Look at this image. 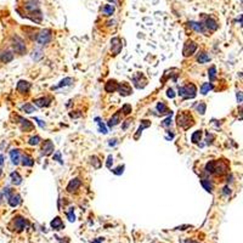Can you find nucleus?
Masks as SVG:
<instances>
[{
    "label": "nucleus",
    "mask_w": 243,
    "mask_h": 243,
    "mask_svg": "<svg viewBox=\"0 0 243 243\" xmlns=\"http://www.w3.org/2000/svg\"><path fill=\"white\" fill-rule=\"evenodd\" d=\"M50 225H51V227L55 229V230H61V229H63V226H64L63 223H62V220H61V218H59V216L55 218L54 220L51 221Z\"/></svg>",
    "instance_id": "nucleus-20"
},
{
    "label": "nucleus",
    "mask_w": 243,
    "mask_h": 243,
    "mask_svg": "<svg viewBox=\"0 0 243 243\" xmlns=\"http://www.w3.org/2000/svg\"><path fill=\"white\" fill-rule=\"evenodd\" d=\"M117 90L119 91V94H120L122 96H128V95H130V94L133 93V90H131V86L129 85L128 83H125V82H123V83L118 84Z\"/></svg>",
    "instance_id": "nucleus-9"
},
{
    "label": "nucleus",
    "mask_w": 243,
    "mask_h": 243,
    "mask_svg": "<svg viewBox=\"0 0 243 243\" xmlns=\"http://www.w3.org/2000/svg\"><path fill=\"white\" fill-rule=\"evenodd\" d=\"M101 12L105 16H111V15H113V12H114V7H113V5H105L101 9Z\"/></svg>",
    "instance_id": "nucleus-25"
},
{
    "label": "nucleus",
    "mask_w": 243,
    "mask_h": 243,
    "mask_svg": "<svg viewBox=\"0 0 243 243\" xmlns=\"http://www.w3.org/2000/svg\"><path fill=\"white\" fill-rule=\"evenodd\" d=\"M167 95H168V97H170V99H174V97H175V93H174V90L172 88L167 90Z\"/></svg>",
    "instance_id": "nucleus-43"
},
{
    "label": "nucleus",
    "mask_w": 243,
    "mask_h": 243,
    "mask_svg": "<svg viewBox=\"0 0 243 243\" xmlns=\"http://www.w3.org/2000/svg\"><path fill=\"white\" fill-rule=\"evenodd\" d=\"M80 116H82V113H69V117H72V118H78Z\"/></svg>",
    "instance_id": "nucleus-46"
},
{
    "label": "nucleus",
    "mask_w": 243,
    "mask_h": 243,
    "mask_svg": "<svg viewBox=\"0 0 243 243\" xmlns=\"http://www.w3.org/2000/svg\"><path fill=\"white\" fill-rule=\"evenodd\" d=\"M17 119L20 120L18 123L21 124V129L23 131H30L32 129H33V124H32L28 119H24L22 117H17Z\"/></svg>",
    "instance_id": "nucleus-12"
},
{
    "label": "nucleus",
    "mask_w": 243,
    "mask_h": 243,
    "mask_svg": "<svg viewBox=\"0 0 243 243\" xmlns=\"http://www.w3.org/2000/svg\"><path fill=\"white\" fill-rule=\"evenodd\" d=\"M202 139V130H197V131H194L191 136V141L192 143H198Z\"/></svg>",
    "instance_id": "nucleus-27"
},
{
    "label": "nucleus",
    "mask_w": 243,
    "mask_h": 243,
    "mask_svg": "<svg viewBox=\"0 0 243 243\" xmlns=\"http://www.w3.org/2000/svg\"><path fill=\"white\" fill-rule=\"evenodd\" d=\"M201 184H202V186L206 189V191H208V192H212L213 191V185H212V182H210L209 180H207V179H202L201 180Z\"/></svg>",
    "instance_id": "nucleus-29"
},
{
    "label": "nucleus",
    "mask_w": 243,
    "mask_h": 243,
    "mask_svg": "<svg viewBox=\"0 0 243 243\" xmlns=\"http://www.w3.org/2000/svg\"><path fill=\"white\" fill-rule=\"evenodd\" d=\"M51 38H52V32L50 29H44L38 34L37 43L40 45H46L47 43L51 42Z\"/></svg>",
    "instance_id": "nucleus-3"
},
{
    "label": "nucleus",
    "mask_w": 243,
    "mask_h": 243,
    "mask_svg": "<svg viewBox=\"0 0 243 243\" xmlns=\"http://www.w3.org/2000/svg\"><path fill=\"white\" fill-rule=\"evenodd\" d=\"M3 164H4V156L0 155V167H1Z\"/></svg>",
    "instance_id": "nucleus-49"
},
{
    "label": "nucleus",
    "mask_w": 243,
    "mask_h": 243,
    "mask_svg": "<svg viewBox=\"0 0 243 243\" xmlns=\"http://www.w3.org/2000/svg\"><path fill=\"white\" fill-rule=\"evenodd\" d=\"M197 47H198V45H197V43H194V42H187L185 44V46H184V50H182V55L185 56V57H187V56H191V55H193L194 54V51L197 50Z\"/></svg>",
    "instance_id": "nucleus-6"
},
{
    "label": "nucleus",
    "mask_w": 243,
    "mask_h": 243,
    "mask_svg": "<svg viewBox=\"0 0 243 243\" xmlns=\"http://www.w3.org/2000/svg\"><path fill=\"white\" fill-rule=\"evenodd\" d=\"M109 1H113V0H109Z\"/></svg>",
    "instance_id": "nucleus-56"
},
{
    "label": "nucleus",
    "mask_w": 243,
    "mask_h": 243,
    "mask_svg": "<svg viewBox=\"0 0 243 243\" xmlns=\"http://www.w3.org/2000/svg\"><path fill=\"white\" fill-rule=\"evenodd\" d=\"M22 164H23V167H33L34 165V160H33V158H32L30 156L24 155L22 157Z\"/></svg>",
    "instance_id": "nucleus-24"
},
{
    "label": "nucleus",
    "mask_w": 243,
    "mask_h": 243,
    "mask_svg": "<svg viewBox=\"0 0 243 243\" xmlns=\"http://www.w3.org/2000/svg\"><path fill=\"white\" fill-rule=\"evenodd\" d=\"M187 24H189V27L192 28L193 30L201 32V33H204V28H203V26H202V23H199V22H194V21H190Z\"/></svg>",
    "instance_id": "nucleus-19"
},
{
    "label": "nucleus",
    "mask_w": 243,
    "mask_h": 243,
    "mask_svg": "<svg viewBox=\"0 0 243 243\" xmlns=\"http://www.w3.org/2000/svg\"><path fill=\"white\" fill-rule=\"evenodd\" d=\"M90 160H91V164L96 168V169H99L100 167H101V162H100V159L97 158V157H95V156H93L91 158H90Z\"/></svg>",
    "instance_id": "nucleus-37"
},
{
    "label": "nucleus",
    "mask_w": 243,
    "mask_h": 243,
    "mask_svg": "<svg viewBox=\"0 0 243 243\" xmlns=\"http://www.w3.org/2000/svg\"><path fill=\"white\" fill-rule=\"evenodd\" d=\"M237 100H238V102H239V103L242 102V93H241V91H238V93H237Z\"/></svg>",
    "instance_id": "nucleus-47"
},
{
    "label": "nucleus",
    "mask_w": 243,
    "mask_h": 243,
    "mask_svg": "<svg viewBox=\"0 0 243 243\" xmlns=\"http://www.w3.org/2000/svg\"><path fill=\"white\" fill-rule=\"evenodd\" d=\"M30 89V84L26 80H20L17 83V91L21 94H27Z\"/></svg>",
    "instance_id": "nucleus-13"
},
{
    "label": "nucleus",
    "mask_w": 243,
    "mask_h": 243,
    "mask_svg": "<svg viewBox=\"0 0 243 243\" xmlns=\"http://www.w3.org/2000/svg\"><path fill=\"white\" fill-rule=\"evenodd\" d=\"M54 150H55L54 143L50 140L44 141V145H43V147H42V153H43L44 156H50L51 153L54 152Z\"/></svg>",
    "instance_id": "nucleus-10"
},
{
    "label": "nucleus",
    "mask_w": 243,
    "mask_h": 243,
    "mask_svg": "<svg viewBox=\"0 0 243 243\" xmlns=\"http://www.w3.org/2000/svg\"><path fill=\"white\" fill-rule=\"evenodd\" d=\"M60 243H69V239H68V238H64L63 241H62V239H60Z\"/></svg>",
    "instance_id": "nucleus-51"
},
{
    "label": "nucleus",
    "mask_w": 243,
    "mask_h": 243,
    "mask_svg": "<svg viewBox=\"0 0 243 243\" xmlns=\"http://www.w3.org/2000/svg\"><path fill=\"white\" fill-rule=\"evenodd\" d=\"M54 159L59 160L60 163H62V159H61V155H60V152H57V153H56V155H54Z\"/></svg>",
    "instance_id": "nucleus-45"
},
{
    "label": "nucleus",
    "mask_w": 243,
    "mask_h": 243,
    "mask_svg": "<svg viewBox=\"0 0 243 243\" xmlns=\"http://www.w3.org/2000/svg\"><path fill=\"white\" fill-rule=\"evenodd\" d=\"M114 145H116V139L109 140V146H114Z\"/></svg>",
    "instance_id": "nucleus-50"
},
{
    "label": "nucleus",
    "mask_w": 243,
    "mask_h": 243,
    "mask_svg": "<svg viewBox=\"0 0 243 243\" xmlns=\"http://www.w3.org/2000/svg\"><path fill=\"white\" fill-rule=\"evenodd\" d=\"M204 26H206L209 30H212V32H214V30H216V29L219 28L218 22H216L214 18H212V17H207V18H206V21H204Z\"/></svg>",
    "instance_id": "nucleus-14"
},
{
    "label": "nucleus",
    "mask_w": 243,
    "mask_h": 243,
    "mask_svg": "<svg viewBox=\"0 0 243 243\" xmlns=\"http://www.w3.org/2000/svg\"><path fill=\"white\" fill-rule=\"evenodd\" d=\"M196 93H197V88L194 84L190 83L187 85H185L182 88H179V94L181 97L184 99H193L194 96H196Z\"/></svg>",
    "instance_id": "nucleus-2"
},
{
    "label": "nucleus",
    "mask_w": 243,
    "mask_h": 243,
    "mask_svg": "<svg viewBox=\"0 0 243 243\" xmlns=\"http://www.w3.org/2000/svg\"><path fill=\"white\" fill-rule=\"evenodd\" d=\"M129 124H130V120H126V123L123 125V129H126V126H128Z\"/></svg>",
    "instance_id": "nucleus-52"
},
{
    "label": "nucleus",
    "mask_w": 243,
    "mask_h": 243,
    "mask_svg": "<svg viewBox=\"0 0 243 243\" xmlns=\"http://www.w3.org/2000/svg\"><path fill=\"white\" fill-rule=\"evenodd\" d=\"M131 111H133V107H131V105H124L123 107H122V111L120 112H123V114H125V116H128V114H130L131 113Z\"/></svg>",
    "instance_id": "nucleus-35"
},
{
    "label": "nucleus",
    "mask_w": 243,
    "mask_h": 243,
    "mask_svg": "<svg viewBox=\"0 0 243 243\" xmlns=\"http://www.w3.org/2000/svg\"><path fill=\"white\" fill-rule=\"evenodd\" d=\"M1 198H3V193H0V201H1Z\"/></svg>",
    "instance_id": "nucleus-55"
},
{
    "label": "nucleus",
    "mask_w": 243,
    "mask_h": 243,
    "mask_svg": "<svg viewBox=\"0 0 243 243\" xmlns=\"http://www.w3.org/2000/svg\"><path fill=\"white\" fill-rule=\"evenodd\" d=\"M80 185H82V181H80V179H78V177H74V179H72L69 181V184L67 185V191L68 192H76L80 187Z\"/></svg>",
    "instance_id": "nucleus-11"
},
{
    "label": "nucleus",
    "mask_w": 243,
    "mask_h": 243,
    "mask_svg": "<svg viewBox=\"0 0 243 243\" xmlns=\"http://www.w3.org/2000/svg\"><path fill=\"white\" fill-rule=\"evenodd\" d=\"M12 224H13V230L18 231V232L23 231V230L28 226L27 219H24V218H22V216H16V218H13Z\"/></svg>",
    "instance_id": "nucleus-5"
},
{
    "label": "nucleus",
    "mask_w": 243,
    "mask_h": 243,
    "mask_svg": "<svg viewBox=\"0 0 243 243\" xmlns=\"http://www.w3.org/2000/svg\"><path fill=\"white\" fill-rule=\"evenodd\" d=\"M0 59H1V61H3V62L7 63V62L12 61V59H13V54H12L10 50H6V51H4V52L1 54V56H0Z\"/></svg>",
    "instance_id": "nucleus-21"
},
{
    "label": "nucleus",
    "mask_w": 243,
    "mask_h": 243,
    "mask_svg": "<svg viewBox=\"0 0 243 243\" xmlns=\"http://www.w3.org/2000/svg\"><path fill=\"white\" fill-rule=\"evenodd\" d=\"M67 218H68L69 221H74L76 220V215H74V213H73V208H71V210H68V212H67Z\"/></svg>",
    "instance_id": "nucleus-40"
},
{
    "label": "nucleus",
    "mask_w": 243,
    "mask_h": 243,
    "mask_svg": "<svg viewBox=\"0 0 243 243\" xmlns=\"http://www.w3.org/2000/svg\"><path fill=\"white\" fill-rule=\"evenodd\" d=\"M208 61H210V57H209V55H207L206 52L199 54V56L197 57V62L198 63H206Z\"/></svg>",
    "instance_id": "nucleus-30"
},
{
    "label": "nucleus",
    "mask_w": 243,
    "mask_h": 243,
    "mask_svg": "<svg viewBox=\"0 0 243 243\" xmlns=\"http://www.w3.org/2000/svg\"><path fill=\"white\" fill-rule=\"evenodd\" d=\"M22 109L26 112V113H28V114H30V113H33V112H35V108H34V106H32L30 103H26L24 106L22 107Z\"/></svg>",
    "instance_id": "nucleus-33"
},
{
    "label": "nucleus",
    "mask_w": 243,
    "mask_h": 243,
    "mask_svg": "<svg viewBox=\"0 0 243 243\" xmlns=\"http://www.w3.org/2000/svg\"><path fill=\"white\" fill-rule=\"evenodd\" d=\"M213 89V84L212 83H204V84H202V86H201V94H203V95H206V94H208L210 90Z\"/></svg>",
    "instance_id": "nucleus-28"
},
{
    "label": "nucleus",
    "mask_w": 243,
    "mask_h": 243,
    "mask_svg": "<svg viewBox=\"0 0 243 243\" xmlns=\"http://www.w3.org/2000/svg\"><path fill=\"white\" fill-rule=\"evenodd\" d=\"M50 102H51V99H49V97H40V99L34 100V103L38 107H46L50 105Z\"/></svg>",
    "instance_id": "nucleus-18"
},
{
    "label": "nucleus",
    "mask_w": 243,
    "mask_h": 243,
    "mask_svg": "<svg viewBox=\"0 0 243 243\" xmlns=\"http://www.w3.org/2000/svg\"><path fill=\"white\" fill-rule=\"evenodd\" d=\"M7 199H9V204L11 207H17L21 203V196L18 193H11Z\"/></svg>",
    "instance_id": "nucleus-15"
},
{
    "label": "nucleus",
    "mask_w": 243,
    "mask_h": 243,
    "mask_svg": "<svg viewBox=\"0 0 243 243\" xmlns=\"http://www.w3.org/2000/svg\"><path fill=\"white\" fill-rule=\"evenodd\" d=\"M120 122V111H118V112H116L112 116V118L108 120V123H107V125L109 126V128H113V126H116L118 123Z\"/></svg>",
    "instance_id": "nucleus-16"
},
{
    "label": "nucleus",
    "mask_w": 243,
    "mask_h": 243,
    "mask_svg": "<svg viewBox=\"0 0 243 243\" xmlns=\"http://www.w3.org/2000/svg\"><path fill=\"white\" fill-rule=\"evenodd\" d=\"M122 47H123V45H122V40L119 38H113L111 40V49L114 55H118L122 51Z\"/></svg>",
    "instance_id": "nucleus-8"
},
{
    "label": "nucleus",
    "mask_w": 243,
    "mask_h": 243,
    "mask_svg": "<svg viewBox=\"0 0 243 243\" xmlns=\"http://www.w3.org/2000/svg\"><path fill=\"white\" fill-rule=\"evenodd\" d=\"M39 142H40V137H39V136H32L30 139L28 140V143L32 145V146H35V145H38Z\"/></svg>",
    "instance_id": "nucleus-38"
},
{
    "label": "nucleus",
    "mask_w": 243,
    "mask_h": 243,
    "mask_svg": "<svg viewBox=\"0 0 243 243\" xmlns=\"http://www.w3.org/2000/svg\"><path fill=\"white\" fill-rule=\"evenodd\" d=\"M208 76H209V80H210V82L215 80V78H216V67H215V66H212V67L209 68V71H208Z\"/></svg>",
    "instance_id": "nucleus-31"
},
{
    "label": "nucleus",
    "mask_w": 243,
    "mask_h": 243,
    "mask_svg": "<svg viewBox=\"0 0 243 243\" xmlns=\"http://www.w3.org/2000/svg\"><path fill=\"white\" fill-rule=\"evenodd\" d=\"M229 170V164L225 160H214V173L216 175H221Z\"/></svg>",
    "instance_id": "nucleus-4"
},
{
    "label": "nucleus",
    "mask_w": 243,
    "mask_h": 243,
    "mask_svg": "<svg viewBox=\"0 0 243 243\" xmlns=\"http://www.w3.org/2000/svg\"><path fill=\"white\" fill-rule=\"evenodd\" d=\"M12 46H13V50L17 54H24L26 52V45H24L23 40L18 37H15V40L12 42Z\"/></svg>",
    "instance_id": "nucleus-7"
},
{
    "label": "nucleus",
    "mask_w": 243,
    "mask_h": 243,
    "mask_svg": "<svg viewBox=\"0 0 243 243\" xmlns=\"http://www.w3.org/2000/svg\"><path fill=\"white\" fill-rule=\"evenodd\" d=\"M231 193V190L229 186H225V187L223 189V194H225V196H229V194Z\"/></svg>",
    "instance_id": "nucleus-44"
},
{
    "label": "nucleus",
    "mask_w": 243,
    "mask_h": 243,
    "mask_svg": "<svg viewBox=\"0 0 243 243\" xmlns=\"http://www.w3.org/2000/svg\"><path fill=\"white\" fill-rule=\"evenodd\" d=\"M117 88H118V83L116 80H108L106 85H105V90L107 93H114L117 90Z\"/></svg>",
    "instance_id": "nucleus-17"
},
{
    "label": "nucleus",
    "mask_w": 243,
    "mask_h": 243,
    "mask_svg": "<svg viewBox=\"0 0 243 243\" xmlns=\"http://www.w3.org/2000/svg\"><path fill=\"white\" fill-rule=\"evenodd\" d=\"M112 163H113V157L109 155L108 157H107V162H106V167L108 168V169H111L112 168Z\"/></svg>",
    "instance_id": "nucleus-42"
},
{
    "label": "nucleus",
    "mask_w": 243,
    "mask_h": 243,
    "mask_svg": "<svg viewBox=\"0 0 243 243\" xmlns=\"http://www.w3.org/2000/svg\"><path fill=\"white\" fill-rule=\"evenodd\" d=\"M101 239H102V238H97L96 241H93L91 243H100V242H101Z\"/></svg>",
    "instance_id": "nucleus-53"
},
{
    "label": "nucleus",
    "mask_w": 243,
    "mask_h": 243,
    "mask_svg": "<svg viewBox=\"0 0 243 243\" xmlns=\"http://www.w3.org/2000/svg\"><path fill=\"white\" fill-rule=\"evenodd\" d=\"M206 108H207V106H206V103H204V102H199V105H197V106H196L197 112L201 113L202 116H203L204 113H206Z\"/></svg>",
    "instance_id": "nucleus-34"
},
{
    "label": "nucleus",
    "mask_w": 243,
    "mask_h": 243,
    "mask_svg": "<svg viewBox=\"0 0 243 243\" xmlns=\"http://www.w3.org/2000/svg\"><path fill=\"white\" fill-rule=\"evenodd\" d=\"M150 125H151V122H148V120H142V122H141V125L139 126V129H137V133L135 134V139H136V140L139 139V136H140V134L142 133L143 129H145V128H148Z\"/></svg>",
    "instance_id": "nucleus-22"
},
{
    "label": "nucleus",
    "mask_w": 243,
    "mask_h": 243,
    "mask_svg": "<svg viewBox=\"0 0 243 243\" xmlns=\"http://www.w3.org/2000/svg\"><path fill=\"white\" fill-rule=\"evenodd\" d=\"M73 83V79L72 78H64V79H62L61 82H60V84L56 86V88H62V86H67V85H71ZM55 88V89H56Z\"/></svg>",
    "instance_id": "nucleus-32"
},
{
    "label": "nucleus",
    "mask_w": 243,
    "mask_h": 243,
    "mask_svg": "<svg viewBox=\"0 0 243 243\" xmlns=\"http://www.w3.org/2000/svg\"><path fill=\"white\" fill-rule=\"evenodd\" d=\"M176 123H177V126L182 128L184 130H187V129H190L194 124V119L191 116V113H189V112H181L176 117Z\"/></svg>",
    "instance_id": "nucleus-1"
},
{
    "label": "nucleus",
    "mask_w": 243,
    "mask_h": 243,
    "mask_svg": "<svg viewBox=\"0 0 243 243\" xmlns=\"http://www.w3.org/2000/svg\"><path fill=\"white\" fill-rule=\"evenodd\" d=\"M11 181L15 185H20L22 182V176L17 172H13V173H11Z\"/></svg>",
    "instance_id": "nucleus-26"
},
{
    "label": "nucleus",
    "mask_w": 243,
    "mask_h": 243,
    "mask_svg": "<svg viewBox=\"0 0 243 243\" xmlns=\"http://www.w3.org/2000/svg\"><path fill=\"white\" fill-rule=\"evenodd\" d=\"M186 243H198V242H196V241H187Z\"/></svg>",
    "instance_id": "nucleus-54"
},
{
    "label": "nucleus",
    "mask_w": 243,
    "mask_h": 243,
    "mask_svg": "<svg viewBox=\"0 0 243 243\" xmlns=\"http://www.w3.org/2000/svg\"><path fill=\"white\" fill-rule=\"evenodd\" d=\"M124 168H125L124 165H119L116 169H112V172L114 173L116 175H122V174H123V172H124Z\"/></svg>",
    "instance_id": "nucleus-39"
},
{
    "label": "nucleus",
    "mask_w": 243,
    "mask_h": 243,
    "mask_svg": "<svg viewBox=\"0 0 243 243\" xmlns=\"http://www.w3.org/2000/svg\"><path fill=\"white\" fill-rule=\"evenodd\" d=\"M95 120L97 122V124H99V130H100V133H102V134H107V133H108V131H107V129H106V126H105V124L100 122V118H96Z\"/></svg>",
    "instance_id": "nucleus-36"
},
{
    "label": "nucleus",
    "mask_w": 243,
    "mask_h": 243,
    "mask_svg": "<svg viewBox=\"0 0 243 243\" xmlns=\"http://www.w3.org/2000/svg\"><path fill=\"white\" fill-rule=\"evenodd\" d=\"M10 157H11V160H12V163L16 165V164H18L20 163V152L18 150H12L10 151Z\"/></svg>",
    "instance_id": "nucleus-23"
},
{
    "label": "nucleus",
    "mask_w": 243,
    "mask_h": 243,
    "mask_svg": "<svg viewBox=\"0 0 243 243\" xmlns=\"http://www.w3.org/2000/svg\"><path fill=\"white\" fill-rule=\"evenodd\" d=\"M160 125H162V126H169V125H172V118H170V116H169L167 119H164L163 122H162Z\"/></svg>",
    "instance_id": "nucleus-41"
},
{
    "label": "nucleus",
    "mask_w": 243,
    "mask_h": 243,
    "mask_svg": "<svg viewBox=\"0 0 243 243\" xmlns=\"http://www.w3.org/2000/svg\"><path fill=\"white\" fill-rule=\"evenodd\" d=\"M35 120L38 122V124H39L40 126H42V128H44V126H45V123H43V122H42V120H40V119H38V118H35Z\"/></svg>",
    "instance_id": "nucleus-48"
}]
</instances>
